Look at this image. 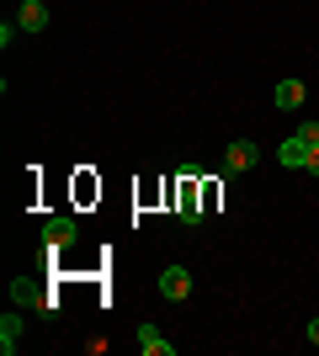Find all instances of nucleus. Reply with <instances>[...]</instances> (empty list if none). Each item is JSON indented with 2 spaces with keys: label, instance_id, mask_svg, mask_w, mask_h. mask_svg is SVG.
Masks as SVG:
<instances>
[{
  "label": "nucleus",
  "instance_id": "f8f14e48",
  "mask_svg": "<svg viewBox=\"0 0 319 356\" xmlns=\"http://www.w3.org/2000/svg\"><path fill=\"white\" fill-rule=\"evenodd\" d=\"M304 170H309V176H319V144L309 149V160H304Z\"/></svg>",
  "mask_w": 319,
  "mask_h": 356
},
{
  "label": "nucleus",
  "instance_id": "9d476101",
  "mask_svg": "<svg viewBox=\"0 0 319 356\" xmlns=\"http://www.w3.org/2000/svg\"><path fill=\"white\" fill-rule=\"evenodd\" d=\"M11 303H22V309H27V303H32V309H38V303H43V293H38V287H32L27 277H22V282L11 287Z\"/></svg>",
  "mask_w": 319,
  "mask_h": 356
},
{
  "label": "nucleus",
  "instance_id": "0eeeda50",
  "mask_svg": "<svg viewBox=\"0 0 319 356\" xmlns=\"http://www.w3.org/2000/svg\"><path fill=\"white\" fill-rule=\"evenodd\" d=\"M277 160H282V165H293V170H304V160H309V144H304L298 134H293L288 144H277Z\"/></svg>",
  "mask_w": 319,
  "mask_h": 356
},
{
  "label": "nucleus",
  "instance_id": "6e6552de",
  "mask_svg": "<svg viewBox=\"0 0 319 356\" xmlns=\"http://www.w3.org/2000/svg\"><path fill=\"white\" fill-rule=\"evenodd\" d=\"M298 102H304V80H282V86H277V106H282V112H293Z\"/></svg>",
  "mask_w": 319,
  "mask_h": 356
},
{
  "label": "nucleus",
  "instance_id": "1a4fd4ad",
  "mask_svg": "<svg viewBox=\"0 0 319 356\" xmlns=\"http://www.w3.org/2000/svg\"><path fill=\"white\" fill-rule=\"evenodd\" d=\"M16 341H22V319H16V314H6V319H0V351L11 356Z\"/></svg>",
  "mask_w": 319,
  "mask_h": 356
},
{
  "label": "nucleus",
  "instance_id": "20e7f679",
  "mask_svg": "<svg viewBox=\"0 0 319 356\" xmlns=\"http://www.w3.org/2000/svg\"><path fill=\"white\" fill-rule=\"evenodd\" d=\"M160 293H165L170 303H186V293H192V277H186L181 266H165V271H160Z\"/></svg>",
  "mask_w": 319,
  "mask_h": 356
},
{
  "label": "nucleus",
  "instance_id": "9b49d317",
  "mask_svg": "<svg viewBox=\"0 0 319 356\" xmlns=\"http://www.w3.org/2000/svg\"><path fill=\"white\" fill-rule=\"evenodd\" d=\"M298 138H304V144L314 149V144H319V122H304V128H298Z\"/></svg>",
  "mask_w": 319,
  "mask_h": 356
},
{
  "label": "nucleus",
  "instance_id": "ddd939ff",
  "mask_svg": "<svg viewBox=\"0 0 319 356\" xmlns=\"http://www.w3.org/2000/svg\"><path fill=\"white\" fill-rule=\"evenodd\" d=\"M309 341H314V346H319V319H314V325H309Z\"/></svg>",
  "mask_w": 319,
  "mask_h": 356
},
{
  "label": "nucleus",
  "instance_id": "f257e3e1",
  "mask_svg": "<svg viewBox=\"0 0 319 356\" xmlns=\"http://www.w3.org/2000/svg\"><path fill=\"white\" fill-rule=\"evenodd\" d=\"M176 213H181V223H202V218H208V213H202L197 165H186V170H181V186H176Z\"/></svg>",
  "mask_w": 319,
  "mask_h": 356
},
{
  "label": "nucleus",
  "instance_id": "7ed1b4c3",
  "mask_svg": "<svg viewBox=\"0 0 319 356\" xmlns=\"http://www.w3.org/2000/svg\"><path fill=\"white\" fill-rule=\"evenodd\" d=\"M75 234H80V223H75V218H48V223H43V245H48V250L75 245Z\"/></svg>",
  "mask_w": 319,
  "mask_h": 356
},
{
  "label": "nucleus",
  "instance_id": "39448f33",
  "mask_svg": "<svg viewBox=\"0 0 319 356\" xmlns=\"http://www.w3.org/2000/svg\"><path fill=\"white\" fill-rule=\"evenodd\" d=\"M16 27H22V32H43V27H48V6H43V0H22Z\"/></svg>",
  "mask_w": 319,
  "mask_h": 356
},
{
  "label": "nucleus",
  "instance_id": "f03ea898",
  "mask_svg": "<svg viewBox=\"0 0 319 356\" xmlns=\"http://www.w3.org/2000/svg\"><path fill=\"white\" fill-rule=\"evenodd\" d=\"M256 154H261V149L250 144V138H234V144L224 149V181L240 176V170H250V165H256Z\"/></svg>",
  "mask_w": 319,
  "mask_h": 356
},
{
  "label": "nucleus",
  "instance_id": "423d86ee",
  "mask_svg": "<svg viewBox=\"0 0 319 356\" xmlns=\"http://www.w3.org/2000/svg\"><path fill=\"white\" fill-rule=\"evenodd\" d=\"M138 351H144V356H176V346H170L154 325H144V330H138Z\"/></svg>",
  "mask_w": 319,
  "mask_h": 356
}]
</instances>
